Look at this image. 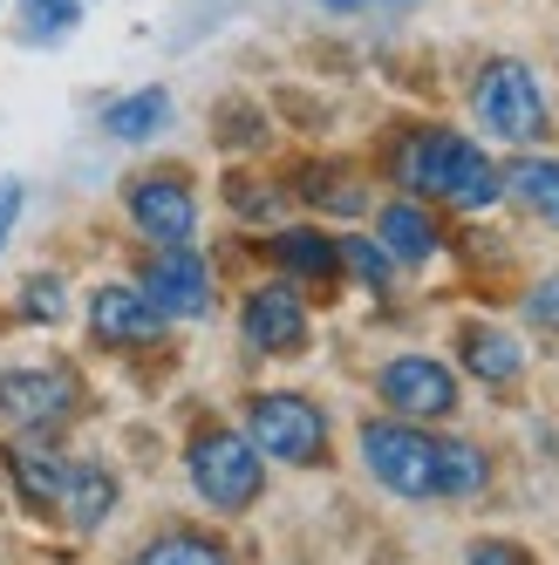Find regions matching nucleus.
<instances>
[{
	"instance_id": "obj_1",
	"label": "nucleus",
	"mask_w": 559,
	"mask_h": 565,
	"mask_svg": "<svg viewBox=\"0 0 559 565\" xmlns=\"http://www.w3.org/2000/svg\"><path fill=\"white\" fill-rule=\"evenodd\" d=\"M395 178L410 198H444L457 212H492L505 191V171L485 150H471L457 130H410L395 150Z\"/></svg>"
},
{
	"instance_id": "obj_2",
	"label": "nucleus",
	"mask_w": 559,
	"mask_h": 565,
	"mask_svg": "<svg viewBox=\"0 0 559 565\" xmlns=\"http://www.w3.org/2000/svg\"><path fill=\"white\" fill-rule=\"evenodd\" d=\"M471 109H477V124H485L492 137H505V143H546V130H552V109L539 96V75L526 62H511V55L477 68Z\"/></svg>"
},
{
	"instance_id": "obj_3",
	"label": "nucleus",
	"mask_w": 559,
	"mask_h": 565,
	"mask_svg": "<svg viewBox=\"0 0 559 565\" xmlns=\"http://www.w3.org/2000/svg\"><path fill=\"white\" fill-rule=\"evenodd\" d=\"M184 470H191V491L212 511H246L266 483L253 436H239V429H198L184 443Z\"/></svg>"
},
{
	"instance_id": "obj_4",
	"label": "nucleus",
	"mask_w": 559,
	"mask_h": 565,
	"mask_svg": "<svg viewBox=\"0 0 559 565\" xmlns=\"http://www.w3.org/2000/svg\"><path fill=\"white\" fill-rule=\"evenodd\" d=\"M246 436H253V450H266L280 463H321L328 457V416L287 388L246 402Z\"/></svg>"
},
{
	"instance_id": "obj_5",
	"label": "nucleus",
	"mask_w": 559,
	"mask_h": 565,
	"mask_svg": "<svg viewBox=\"0 0 559 565\" xmlns=\"http://www.w3.org/2000/svg\"><path fill=\"white\" fill-rule=\"evenodd\" d=\"M83 409V382L62 361H28V369H0V416L21 423L28 436H55Z\"/></svg>"
},
{
	"instance_id": "obj_6",
	"label": "nucleus",
	"mask_w": 559,
	"mask_h": 565,
	"mask_svg": "<svg viewBox=\"0 0 559 565\" xmlns=\"http://www.w3.org/2000/svg\"><path fill=\"white\" fill-rule=\"evenodd\" d=\"M362 463L395 498H436V436L416 423H362Z\"/></svg>"
},
{
	"instance_id": "obj_7",
	"label": "nucleus",
	"mask_w": 559,
	"mask_h": 565,
	"mask_svg": "<svg viewBox=\"0 0 559 565\" xmlns=\"http://www.w3.org/2000/svg\"><path fill=\"white\" fill-rule=\"evenodd\" d=\"M376 388H382L389 409L410 416V423H436V416L457 409V375L444 369V361H430V354H395V361H382Z\"/></svg>"
},
{
	"instance_id": "obj_8",
	"label": "nucleus",
	"mask_w": 559,
	"mask_h": 565,
	"mask_svg": "<svg viewBox=\"0 0 559 565\" xmlns=\"http://www.w3.org/2000/svg\"><path fill=\"white\" fill-rule=\"evenodd\" d=\"M165 320H198L212 307V266L198 259L191 246H165L150 266H144V287H137Z\"/></svg>"
},
{
	"instance_id": "obj_9",
	"label": "nucleus",
	"mask_w": 559,
	"mask_h": 565,
	"mask_svg": "<svg viewBox=\"0 0 559 565\" xmlns=\"http://www.w3.org/2000/svg\"><path fill=\"white\" fill-rule=\"evenodd\" d=\"M130 218L144 238H157V246H184V238L198 232V198L184 178H137L130 184Z\"/></svg>"
},
{
	"instance_id": "obj_10",
	"label": "nucleus",
	"mask_w": 559,
	"mask_h": 565,
	"mask_svg": "<svg viewBox=\"0 0 559 565\" xmlns=\"http://www.w3.org/2000/svg\"><path fill=\"white\" fill-rule=\"evenodd\" d=\"M239 328H246V348L260 354H294L307 348V307L294 287H253L246 307H239Z\"/></svg>"
},
{
	"instance_id": "obj_11",
	"label": "nucleus",
	"mask_w": 559,
	"mask_h": 565,
	"mask_svg": "<svg viewBox=\"0 0 559 565\" xmlns=\"http://www.w3.org/2000/svg\"><path fill=\"white\" fill-rule=\"evenodd\" d=\"M89 328H96V341H109V348H144V341L165 334V313H157L137 287H96Z\"/></svg>"
},
{
	"instance_id": "obj_12",
	"label": "nucleus",
	"mask_w": 559,
	"mask_h": 565,
	"mask_svg": "<svg viewBox=\"0 0 559 565\" xmlns=\"http://www.w3.org/2000/svg\"><path fill=\"white\" fill-rule=\"evenodd\" d=\"M116 511V477L103 470V463H68V477H62V524L68 532H96V524Z\"/></svg>"
},
{
	"instance_id": "obj_13",
	"label": "nucleus",
	"mask_w": 559,
	"mask_h": 565,
	"mask_svg": "<svg viewBox=\"0 0 559 565\" xmlns=\"http://www.w3.org/2000/svg\"><path fill=\"white\" fill-rule=\"evenodd\" d=\"M457 354H464V369L477 382H518V369H526V348H518L505 328H464Z\"/></svg>"
},
{
	"instance_id": "obj_14",
	"label": "nucleus",
	"mask_w": 559,
	"mask_h": 565,
	"mask_svg": "<svg viewBox=\"0 0 559 565\" xmlns=\"http://www.w3.org/2000/svg\"><path fill=\"white\" fill-rule=\"evenodd\" d=\"M492 477V457L477 443H457V436H436V498H477Z\"/></svg>"
},
{
	"instance_id": "obj_15",
	"label": "nucleus",
	"mask_w": 559,
	"mask_h": 565,
	"mask_svg": "<svg viewBox=\"0 0 559 565\" xmlns=\"http://www.w3.org/2000/svg\"><path fill=\"white\" fill-rule=\"evenodd\" d=\"M382 253L403 259V266H423L436 259V225L423 205H382Z\"/></svg>"
},
{
	"instance_id": "obj_16",
	"label": "nucleus",
	"mask_w": 559,
	"mask_h": 565,
	"mask_svg": "<svg viewBox=\"0 0 559 565\" xmlns=\"http://www.w3.org/2000/svg\"><path fill=\"white\" fill-rule=\"evenodd\" d=\"M505 191L518 205H532L546 225H559V157H518L505 171Z\"/></svg>"
},
{
	"instance_id": "obj_17",
	"label": "nucleus",
	"mask_w": 559,
	"mask_h": 565,
	"mask_svg": "<svg viewBox=\"0 0 559 565\" xmlns=\"http://www.w3.org/2000/svg\"><path fill=\"white\" fill-rule=\"evenodd\" d=\"M165 124H171L165 89H137V96H124V103H109V109H103V130H109V137H124V143H144V137H157Z\"/></svg>"
},
{
	"instance_id": "obj_18",
	"label": "nucleus",
	"mask_w": 559,
	"mask_h": 565,
	"mask_svg": "<svg viewBox=\"0 0 559 565\" xmlns=\"http://www.w3.org/2000/svg\"><path fill=\"white\" fill-rule=\"evenodd\" d=\"M273 266H287L300 279H328L341 266V246H335V238H321V232H280L273 238Z\"/></svg>"
},
{
	"instance_id": "obj_19",
	"label": "nucleus",
	"mask_w": 559,
	"mask_h": 565,
	"mask_svg": "<svg viewBox=\"0 0 559 565\" xmlns=\"http://www.w3.org/2000/svg\"><path fill=\"white\" fill-rule=\"evenodd\" d=\"M130 565H232V552L205 532H165V539H150Z\"/></svg>"
},
{
	"instance_id": "obj_20",
	"label": "nucleus",
	"mask_w": 559,
	"mask_h": 565,
	"mask_svg": "<svg viewBox=\"0 0 559 565\" xmlns=\"http://www.w3.org/2000/svg\"><path fill=\"white\" fill-rule=\"evenodd\" d=\"M62 477H68V463H55V457H34V450H21V457H14L21 504H28V511H42V518H55V511H62Z\"/></svg>"
},
{
	"instance_id": "obj_21",
	"label": "nucleus",
	"mask_w": 559,
	"mask_h": 565,
	"mask_svg": "<svg viewBox=\"0 0 559 565\" xmlns=\"http://www.w3.org/2000/svg\"><path fill=\"white\" fill-rule=\"evenodd\" d=\"M83 8L89 0H21V21H28V42H62V34L83 21Z\"/></svg>"
},
{
	"instance_id": "obj_22",
	"label": "nucleus",
	"mask_w": 559,
	"mask_h": 565,
	"mask_svg": "<svg viewBox=\"0 0 559 565\" xmlns=\"http://www.w3.org/2000/svg\"><path fill=\"white\" fill-rule=\"evenodd\" d=\"M341 266L362 279V287H389V273H395V259H389L382 246H369V238H348V246H341Z\"/></svg>"
},
{
	"instance_id": "obj_23",
	"label": "nucleus",
	"mask_w": 559,
	"mask_h": 565,
	"mask_svg": "<svg viewBox=\"0 0 559 565\" xmlns=\"http://www.w3.org/2000/svg\"><path fill=\"white\" fill-rule=\"evenodd\" d=\"M21 307H28V320H62L68 313V294H62V279H28V287H21Z\"/></svg>"
},
{
	"instance_id": "obj_24",
	"label": "nucleus",
	"mask_w": 559,
	"mask_h": 565,
	"mask_svg": "<svg viewBox=\"0 0 559 565\" xmlns=\"http://www.w3.org/2000/svg\"><path fill=\"white\" fill-rule=\"evenodd\" d=\"M314 198H321V212H362L369 198H362V184H341V178H314Z\"/></svg>"
},
{
	"instance_id": "obj_25",
	"label": "nucleus",
	"mask_w": 559,
	"mask_h": 565,
	"mask_svg": "<svg viewBox=\"0 0 559 565\" xmlns=\"http://www.w3.org/2000/svg\"><path fill=\"white\" fill-rule=\"evenodd\" d=\"M464 565H532L518 545H505V539H485V545H471V558Z\"/></svg>"
},
{
	"instance_id": "obj_26",
	"label": "nucleus",
	"mask_w": 559,
	"mask_h": 565,
	"mask_svg": "<svg viewBox=\"0 0 559 565\" xmlns=\"http://www.w3.org/2000/svg\"><path fill=\"white\" fill-rule=\"evenodd\" d=\"M526 313L539 320V328H559V279H546V287H532V300H526Z\"/></svg>"
},
{
	"instance_id": "obj_27",
	"label": "nucleus",
	"mask_w": 559,
	"mask_h": 565,
	"mask_svg": "<svg viewBox=\"0 0 559 565\" xmlns=\"http://www.w3.org/2000/svg\"><path fill=\"white\" fill-rule=\"evenodd\" d=\"M14 212H21V184L0 178V246H8V232H14Z\"/></svg>"
},
{
	"instance_id": "obj_28",
	"label": "nucleus",
	"mask_w": 559,
	"mask_h": 565,
	"mask_svg": "<svg viewBox=\"0 0 559 565\" xmlns=\"http://www.w3.org/2000/svg\"><path fill=\"white\" fill-rule=\"evenodd\" d=\"M328 8H362V0H328Z\"/></svg>"
}]
</instances>
